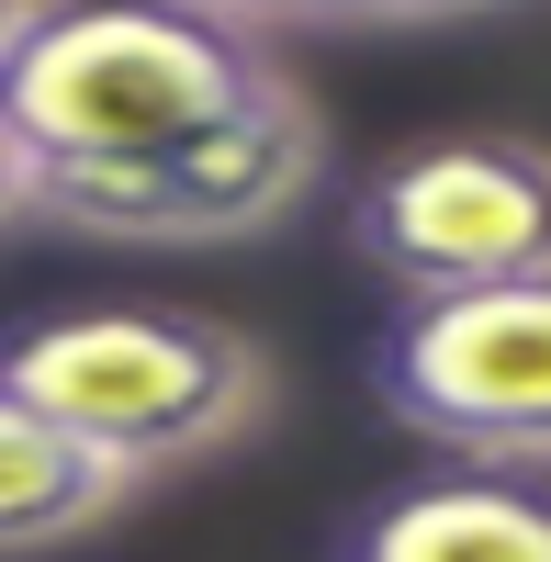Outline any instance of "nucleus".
<instances>
[{
	"instance_id": "4",
	"label": "nucleus",
	"mask_w": 551,
	"mask_h": 562,
	"mask_svg": "<svg viewBox=\"0 0 551 562\" xmlns=\"http://www.w3.org/2000/svg\"><path fill=\"white\" fill-rule=\"evenodd\" d=\"M349 248L383 281H405V304L551 281V147L540 135H439V147H405L349 192Z\"/></svg>"
},
{
	"instance_id": "6",
	"label": "nucleus",
	"mask_w": 551,
	"mask_h": 562,
	"mask_svg": "<svg viewBox=\"0 0 551 562\" xmlns=\"http://www.w3.org/2000/svg\"><path fill=\"white\" fill-rule=\"evenodd\" d=\"M124 495H135V484L113 473V461H90L68 428H45L23 394H0V562L57 551V540H90Z\"/></svg>"
},
{
	"instance_id": "9",
	"label": "nucleus",
	"mask_w": 551,
	"mask_h": 562,
	"mask_svg": "<svg viewBox=\"0 0 551 562\" xmlns=\"http://www.w3.org/2000/svg\"><path fill=\"white\" fill-rule=\"evenodd\" d=\"M34 12H45V0H0V57H12V45L34 34Z\"/></svg>"
},
{
	"instance_id": "2",
	"label": "nucleus",
	"mask_w": 551,
	"mask_h": 562,
	"mask_svg": "<svg viewBox=\"0 0 551 562\" xmlns=\"http://www.w3.org/2000/svg\"><path fill=\"white\" fill-rule=\"evenodd\" d=\"M0 394H23L45 428H68L124 484H158L180 461L237 450L270 416V360L225 315L180 304H79L0 338Z\"/></svg>"
},
{
	"instance_id": "5",
	"label": "nucleus",
	"mask_w": 551,
	"mask_h": 562,
	"mask_svg": "<svg viewBox=\"0 0 551 562\" xmlns=\"http://www.w3.org/2000/svg\"><path fill=\"white\" fill-rule=\"evenodd\" d=\"M327 562H551V473H417L360 506Z\"/></svg>"
},
{
	"instance_id": "1",
	"label": "nucleus",
	"mask_w": 551,
	"mask_h": 562,
	"mask_svg": "<svg viewBox=\"0 0 551 562\" xmlns=\"http://www.w3.org/2000/svg\"><path fill=\"white\" fill-rule=\"evenodd\" d=\"M293 68L180 0H45L0 57V135L45 180H124L282 102Z\"/></svg>"
},
{
	"instance_id": "3",
	"label": "nucleus",
	"mask_w": 551,
	"mask_h": 562,
	"mask_svg": "<svg viewBox=\"0 0 551 562\" xmlns=\"http://www.w3.org/2000/svg\"><path fill=\"white\" fill-rule=\"evenodd\" d=\"M372 394L473 473H551V281L405 304L372 338Z\"/></svg>"
},
{
	"instance_id": "8",
	"label": "nucleus",
	"mask_w": 551,
	"mask_h": 562,
	"mask_svg": "<svg viewBox=\"0 0 551 562\" xmlns=\"http://www.w3.org/2000/svg\"><path fill=\"white\" fill-rule=\"evenodd\" d=\"M34 214V169H23V147L0 135V225H23Z\"/></svg>"
},
{
	"instance_id": "7",
	"label": "nucleus",
	"mask_w": 551,
	"mask_h": 562,
	"mask_svg": "<svg viewBox=\"0 0 551 562\" xmlns=\"http://www.w3.org/2000/svg\"><path fill=\"white\" fill-rule=\"evenodd\" d=\"M225 34H417V23H473V12H507V0H180Z\"/></svg>"
}]
</instances>
